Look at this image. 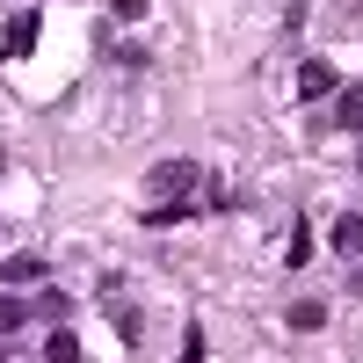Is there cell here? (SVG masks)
I'll return each mask as SVG.
<instances>
[{"label":"cell","instance_id":"cell-1","mask_svg":"<svg viewBox=\"0 0 363 363\" xmlns=\"http://www.w3.org/2000/svg\"><path fill=\"white\" fill-rule=\"evenodd\" d=\"M189 182H196V167H189V160H160V167H153V189H160L167 203H174L182 189H189Z\"/></svg>","mask_w":363,"mask_h":363},{"label":"cell","instance_id":"cell-2","mask_svg":"<svg viewBox=\"0 0 363 363\" xmlns=\"http://www.w3.org/2000/svg\"><path fill=\"white\" fill-rule=\"evenodd\" d=\"M327 87H335V66H327V58H306V66H298V95H306V102H320Z\"/></svg>","mask_w":363,"mask_h":363},{"label":"cell","instance_id":"cell-3","mask_svg":"<svg viewBox=\"0 0 363 363\" xmlns=\"http://www.w3.org/2000/svg\"><path fill=\"white\" fill-rule=\"evenodd\" d=\"M335 124L342 131H363V80H349L342 95H335Z\"/></svg>","mask_w":363,"mask_h":363},{"label":"cell","instance_id":"cell-4","mask_svg":"<svg viewBox=\"0 0 363 363\" xmlns=\"http://www.w3.org/2000/svg\"><path fill=\"white\" fill-rule=\"evenodd\" d=\"M0 277H8V284H37V277H44V255H37V247H29V255H8V262H0Z\"/></svg>","mask_w":363,"mask_h":363},{"label":"cell","instance_id":"cell-5","mask_svg":"<svg viewBox=\"0 0 363 363\" xmlns=\"http://www.w3.org/2000/svg\"><path fill=\"white\" fill-rule=\"evenodd\" d=\"M291 327H298V335L327 327V298H291Z\"/></svg>","mask_w":363,"mask_h":363},{"label":"cell","instance_id":"cell-6","mask_svg":"<svg viewBox=\"0 0 363 363\" xmlns=\"http://www.w3.org/2000/svg\"><path fill=\"white\" fill-rule=\"evenodd\" d=\"M37 51V15H15L8 22V58H29Z\"/></svg>","mask_w":363,"mask_h":363},{"label":"cell","instance_id":"cell-7","mask_svg":"<svg viewBox=\"0 0 363 363\" xmlns=\"http://www.w3.org/2000/svg\"><path fill=\"white\" fill-rule=\"evenodd\" d=\"M335 255H363V218H356V211L335 218Z\"/></svg>","mask_w":363,"mask_h":363},{"label":"cell","instance_id":"cell-8","mask_svg":"<svg viewBox=\"0 0 363 363\" xmlns=\"http://www.w3.org/2000/svg\"><path fill=\"white\" fill-rule=\"evenodd\" d=\"M15 327H29V298L0 291V335H15Z\"/></svg>","mask_w":363,"mask_h":363},{"label":"cell","instance_id":"cell-9","mask_svg":"<svg viewBox=\"0 0 363 363\" xmlns=\"http://www.w3.org/2000/svg\"><path fill=\"white\" fill-rule=\"evenodd\" d=\"M44 363H80V342L66 335V327H51V342H44Z\"/></svg>","mask_w":363,"mask_h":363},{"label":"cell","instance_id":"cell-10","mask_svg":"<svg viewBox=\"0 0 363 363\" xmlns=\"http://www.w3.org/2000/svg\"><path fill=\"white\" fill-rule=\"evenodd\" d=\"M109 8H116V22H138L145 8H153V0H109Z\"/></svg>","mask_w":363,"mask_h":363},{"label":"cell","instance_id":"cell-11","mask_svg":"<svg viewBox=\"0 0 363 363\" xmlns=\"http://www.w3.org/2000/svg\"><path fill=\"white\" fill-rule=\"evenodd\" d=\"M349 291H356V298H363V269H356V277H349Z\"/></svg>","mask_w":363,"mask_h":363},{"label":"cell","instance_id":"cell-12","mask_svg":"<svg viewBox=\"0 0 363 363\" xmlns=\"http://www.w3.org/2000/svg\"><path fill=\"white\" fill-rule=\"evenodd\" d=\"M0 167H8V153H0Z\"/></svg>","mask_w":363,"mask_h":363},{"label":"cell","instance_id":"cell-13","mask_svg":"<svg viewBox=\"0 0 363 363\" xmlns=\"http://www.w3.org/2000/svg\"><path fill=\"white\" fill-rule=\"evenodd\" d=\"M0 363H8V356H0Z\"/></svg>","mask_w":363,"mask_h":363}]
</instances>
